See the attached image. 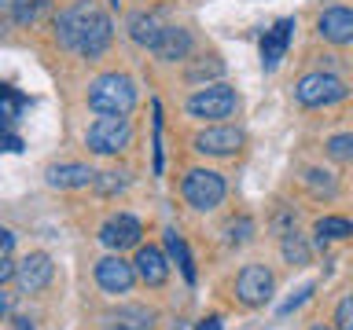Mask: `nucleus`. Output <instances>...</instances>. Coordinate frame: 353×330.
Here are the masks:
<instances>
[{
  "label": "nucleus",
  "mask_w": 353,
  "mask_h": 330,
  "mask_svg": "<svg viewBox=\"0 0 353 330\" xmlns=\"http://www.w3.org/2000/svg\"><path fill=\"white\" fill-rule=\"evenodd\" d=\"M55 37H59L63 48H70L85 59H99L110 48V37H114V22L96 0H74L66 11H59L55 19Z\"/></svg>",
  "instance_id": "1"
},
{
  "label": "nucleus",
  "mask_w": 353,
  "mask_h": 330,
  "mask_svg": "<svg viewBox=\"0 0 353 330\" xmlns=\"http://www.w3.org/2000/svg\"><path fill=\"white\" fill-rule=\"evenodd\" d=\"M88 107L96 114H121L129 118L137 107V81L129 74H99L88 85Z\"/></svg>",
  "instance_id": "2"
},
{
  "label": "nucleus",
  "mask_w": 353,
  "mask_h": 330,
  "mask_svg": "<svg viewBox=\"0 0 353 330\" xmlns=\"http://www.w3.org/2000/svg\"><path fill=\"white\" fill-rule=\"evenodd\" d=\"M236 107H239V96H236V88L232 85H206V88H199V92L188 99V114L199 118V121H225L236 114Z\"/></svg>",
  "instance_id": "3"
},
{
  "label": "nucleus",
  "mask_w": 353,
  "mask_h": 330,
  "mask_svg": "<svg viewBox=\"0 0 353 330\" xmlns=\"http://www.w3.org/2000/svg\"><path fill=\"white\" fill-rule=\"evenodd\" d=\"M346 92H350L346 81L335 74H327V70H313L294 85V99L302 107H331V103H339V99H346Z\"/></svg>",
  "instance_id": "4"
},
{
  "label": "nucleus",
  "mask_w": 353,
  "mask_h": 330,
  "mask_svg": "<svg viewBox=\"0 0 353 330\" xmlns=\"http://www.w3.org/2000/svg\"><path fill=\"white\" fill-rule=\"evenodd\" d=\"M181 195L192 209H217L221 198H225V176L214 169H192L181 184Z\"/></svg>",
  "instance_id": "5"
},
{
  "label": "nucleus",
  "mask_w": 353,
  "mask_h": 330,
  "mask_svg": "<svg viewBox=\"0 0 353 330\" xmlns=\"http://www.w3.org/2000/svg\"><path fill=\"white\" fill-rule=\"evenodd\" d=\"M129 143H132V125H129V118H121V114H103L92 129H88V147L96 154H118V151H125Z\"/></svg>",
  "instance_id": "6"
},
{
  "label": "nucleus",
  "mask_w": 353,
  "mask_h": 330,
  "mask_svg": "<svg viewBox=\"0 0 353 330\" xmlns=\"http://www.w3.org/2000/svg\"><path fill=\"white\" fill-rule=\"evenodd\" d=\"M236 294L247 308H258L272 297V272L265 264H247L239 275H236Z\"/></svg>",
  "instance_id": "7"
},
{
  "label": "nucleus",
  "mask_w": 353,
  "mask_h": 330,
  "mask_svg": "<svg viewBox=\"0 0 353 330\" xmlns=\"http://www.w3.org/2000/svg\"><path fill=\"white\" fill-rule=\"evenodd\" d=\"M52 275H55V264L48 253H26L19 264H15V283H19V290L22 294H37L44 290V286L52 283Z\"/></svg>",
  "instance_id": "8"
},
{
  "label": "nucleus",
  "mask_w": 353,
  "mask_h": 330,
  "mask_svg": "<svg viewBox=\"0 0 353 330\" xmlns=\"http://www.w3.org/2000/svg\"><path fill=\"white\" fill-rule=\"evenodd\" d=\"M247 136H243V129H232V125H210L195 136V151L199 154H214V158H228V154H236Z\"/></svg>",
  "instance_id": "9"
},
{
  "label": "nucleus",
  "mask_w": 353,
  "mask_h": 330,
  "mask_svg": "<svg viewBox=\"0 0 353 330\" xmlns=\"http://www.w3.org/2000/svg\"><path fill=\"white\" fill-rule=\"evenodd\" d=\"M137 279H140L137 268H132L129 261H121L118 253H110V257H103L96 264V283L103 294H129Z\"/></svg>",
  "instance_id": "10"
},
{
  "label": "nucleus",
  "mask_w": 353,
  "mask_h": 330,
  "mask_svg": "<svg viewBox=\"0 0 353 330\" xmlns=\"http://www.w3.org/2000/svg\"><path fill=\"white\" fill-rule=\"evenodd\" d=\"M140 235H143V228H140V220L137 217H129V213H118V217H110L103 228H99V242H103L107 250H132V246H140Z\"/></svg>",
  "instance_id": "11"
},
{
  "label": "nucleus",
  "mask_w": 353,
  "mask_h": 330,
  "mask_svg": "<svg viewBox=\"0 0 353 330\" xmlns=\"http://www.w3.org/2000/svg\"><path fill=\"white\" fill-rule=\"evenodd\" d=\"M316 33L327 44H353V8H327V11H320Z\"/></svg>",
  "instance_id": "12"
},
{
  "label": "nucleus",
  "mask_w": 353,
  "mask_h": 330,
  "mask_svg": "<svg viewBox=\"0 0 353 330\" xmlns=\"http://www.w3.org/2000/svg\"><path fill=\"white\" fill-rule=\"evenodd\" d=\"M291 33H294V19H280L272 30H265V37H261V66L265 70L280 66V59L287 55V44H291Z\"/></svg>",
  "instance_id": "13"
},
{
  "label": "nucleus",
  "mask_w": 353,
  "mask_h": 330,
  "mask_svg": "<svg viewBox=\"0 0 353 330\" xmlns=\"http://www.w3.org/2000/svg\"><path fill=\"white\" fill-rule=\"evenodd\" d=\"M132 268H137L140 283H148V286H162L165 279H170V261H165V253L159 246H137Z\"/></svg>",
  "instance_id": "14"
},
{
  "label": "nucleus",
  "mask_w": 353,
  "mask_h": 330,
  "mask_svg": "<svg viewBox=\"0 0 353 330\" xmlns=\"http://www.w3.org/2000/svg\"><path fill=\"white\" fill-rule=\"evenodd\" d=\"M44 180L48 187H59V191H70V187H88L96 184V173L81 162H66V165H48L44 169Z\"/></svg>",
  "instance_id": "15"
},
{
  "label": "nucleus",
  "mask_w": 353,
  "mask_h": 330,
  "mask_svg": "<svg viewBox=\"0 0 353 330\" xmlns=\"http://www.w3.org/2000/svg\"><path fill=\"white\" fill-rule=\"evenodd\" d=\"M103 327L107 330H151L154 327V312L143 305H121L114 312L103 316Z\"/></svg>",
  "instance_id": "16"
},
{
  "label": "nucleus",
  "mask_w": 353,
  "mask_h": 330,
  "mask_svg": "<svg viewBox=\"0 0 353 330\" xmlns=\"http://www.w3.org/2000/svg\"><path fill=\"white\" fill-rule=\"evenodd\" d=\"M159 59L165 63H173V59H188V52H192V33H188L184 26H165L159 33V41H154V48H151Z\"/></svg>",
  "instance_id": "17"
},
{
  "label": "nucleus",
  "mask_w": 353,
  "mask_h": 330,
  "mask_svg": "<svg viewBox=\"0 0 353 330\" xmlns=\"http://www.w3.org/2000/svg\"><path fill=\"white\" fill-rule=\"evenodd\" d=\"M165 26L159 22V15L154 11H137V15L129 19V37L140 44V48H154V41H159V33Z\"/></svg>",
  "instance_id": "18"
},
{
  "label": "nucleus",
  "mask_w": 353,
  "mask_h": 330,
  "mask_svg": "<svg viewBox=\"0 0 353 330\" xmlns=\"http://www.w3.org/2000/svg\"><path fill=\"white\" fill-rule=\"evenodd\" d=\"M165 250H170V257L176 261V268H181V275H184V283H195V261H192V253H188V246H184V239L176 235L173 228L165 231Z\"/></svg>",
  "instance_id": "19"
},
{
  "label": "nucleus",
  "mask_w": 353,
  "mask_h": 330,
  "mask_svg": "<svg viewBox=\"0 0 353 330\" xmlns=\"http://www.w3.org/2000/svg\"><path fill=\"white\" fill-rule=\"evenodd\" d=\"M313 231H316V239L324 242V239H350L353 235V224L346 217H320L316 224H313Z\"/></svg>",
  "instance_id": "20"
},
{
  "label": "nucleus",
  "mask_w": 353,
  "mask_h": 330,
  "mask_svg": "<svg viewBox=\"0 0 353 330\" xmlns=\"http://www.w3.org/2000/svg\"><path fill=\"white\" fill-rule=\"evenodd\" d=\"M22 107H26V96L15 92L11 85H0V125H11Z\"/></svg>",
  "instance_id": "21"
},
{
  "label": "nucleus",
  "mask_w": 353,
  "mask_h": 330,
  "mask_svg": "<svg viewBox=\"0 0 353 330\" xmlns=\"http://www.w3.org/2000/svg\"><path fill=\"white\" fill-rule=\"evenodd\" d=\"M55 0H15V19L26 26V22H37L44 11H48Z\"/></svg>",
  "instance_id": "22"
},
{
  "label": "nucleus",
  "mask_w": 353,
  "mask_h": 330,
  "mask_svg": "<svg viewBox=\"0 0 353 330\" xmlns=\"http://www.w3.org/2000/svg\"><path fill=\"white\" fill-rule=\"evenodd\" d=\"M327 154L335 162H353V132H339L327 140Z\"/></svg>",
  "instance_id": "23"
},
{
  "label": "nucleus",
  "mask_w": 353,
  "mask_h": 330,
  "mask_svg": "<svg viewBox=\"0 0 353 330\" xmlns=\"http://www.w3.org/2000/svg\"><path fill=\"white\" fill-rule=\"evenodd\" d=\"M283 257L291 264H305L309 261V246L302 242V235H283Z\"/></svg>",
  "instance_id": "24"
},
{
  "label": "nucleus",
  "mask_w": 353,
  "mask_h": 330,
  "mask_svg": "<svg viewBox=\"0 0 353 330\" xmlns=\"http://www.w3.org/2000/svg\"><path fill=\"white\" fill-rule=\"evenodd\" d=\"M129 180H125V173H103V176H96V187H99V195H114L121 191Z\"/></svg>",
  "instance_id": "25"
},
{
  "label": "nucleus",
  "mask_w": 353,
  "mask_h": 330,
  "mask_svg": "<svg viewBox=\"0 0 353 330\" xmlns=\"http://www.w3.org/2000/svg\"><path fill=\"white\" fill-rule=\"evenodd\" d=\"M335 323H339V330H353V294H346L339 301V308H335Z\"/></svg>",
  "instance_id": "26"
},
{
  "label": "nucleus",
  "mask_w": 353,
  "mask_h": 330,
  "mask_svg": "<svg viewBox=\"0 0 353 330\" xmlns=\"http://www.w3.org/2000/svg\"><path fill=\"white\" fill-rule=\"evenodd\" d=\"M15 0H0V37H4V33L15 26Z\"/></svg>",
  "instance_id": "27"
},
{
  "label": "nucleus",
  "mask_w": 353,
  "mask_h": 330,
  "mask_svg": "<svg viewBox=\"0 0 353 330\" xmlns=\"http://www.w3.org/2000/svg\"><path fill=\"white\" fill-rule=\"evenodd\" d=\"M221 70H225V66H221L217 59H210V63H199V66H192V70H188V81H199L203 74H221Z\"/></svg>",
  "instance_id": "28"
},
{
  "label": "nucleus",
  "mask_w": 353,
  "mask_h": 330,
  "mask_svg": "<svg viewBox=\"0 0 353 330\" xmlns=\"http://www.w3.org/2000/svg\"><path fill=\"white\" fill-rule=\"evenodd\" d=\"M309 294H313V283H309V286H302V290H298V297H291V301H287V305H280V316H291V312H294V308L305 301Z\"/></svg>",
  "instance_id": "29"
},
{
  "label": "nucleus",
  "mask_w": 353,
  "mask_h": 330,
  "mask_svg": "<svg viewBox=\"0 0 353 330\" xmlns=\"http://www.w3.org/2000/svg\"><path fill=\"white\" fill-rule=\"evenodd\" d=\"M8 279H15V264L8 261V253H0V286H4Z\"/></svg>",
  "instance_id": "30"
},
{
  "label": "nucleus",
  "mask_w": 353,
  "mask_h": 330,
  "mask_svg": "<svg viewBox=\"0 0 353 330\" xmlns=\"http://www.w3.org/2000/svg\"><path fill=\"white\" fill-rule=\"evenodd\" d=\"M11 246H15V235L8 228H0V253H11Z\"/></svg>",
  "instance_id": "31"
},
{
  "label": "nucleus",
  "mask_w": 353,
  "mask_h": 330,
  "mask_svg": "<svg viewBox=\"0 0 353 330\" xmlns=\"http://www.w3.org/2000/svg\"><path fill=\"white\" fill-rule=\"evenodd\" d=\"M8 316H11V294H4V290H0V323H4Z\"/></svg>",
  "instance_id": "32"
},
{
  "label": "nucleus",
  "mask_w": 353,
  "mask_h": 330,
  "mask_svg": "<svg viewBox=\"0 0 353 330\" xmlns=\"http://www.w3.org/2000/svg\"><path fill=\"white\" fill-rule=\"evenodd\" d=\"M195 330H221V319H217V316H210V319H203V323H199Z\"/></svg>",
  "instance_id": "33"
},
{
  "label": "nucleus",
  "mask_w": 353,
  "mask_h": 330,
  "mask_svg": "<svg viewBox=\"0 0 353 330\" xmlns=\"http://www.w3.org/2000/svg\"><path fill=\"white\" fill-rule=\"evenodd\" d=\"M11 330H33V323H30V319H22V316H15V319H11Z\"/></svg>",
  "instance_id": "34"
},
{
  "label": "nucleus",
  "mask_w": 353,
  "mask_h": 330,
  "mask_svg": "<svg viewBox=\"0 0 353 330\" xmlns=\"http://www.w3.org/2000/svg\"><path fill=\"white\" fill-rule=\"evenodd\" d=\"M313 330H331V327H313Z\"/></svg>",
  "instance_id": "35"
}]
</instances>
